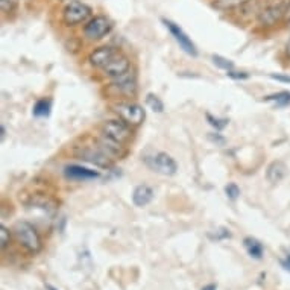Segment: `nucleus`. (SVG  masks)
I'll return each instance as SVG.
<instances>
[{
  "label": "nucleus",
  "mask_w": 290,
  "mask_h": 290,
  "mask_svg": "<svg viewBox=\"0 0 290 290\" xmlns=\"http://www.w3.org/2000/svg\"><path fill=\"white\" fill-rule=\"evenodd\" d=\"M112 89L120 95H134L135 93V79L131 78L129 73L125 75V76L115 78L114 84H112Z\"/></svg>",
  "instance_id": "obj_16"
},
{
  "label": "nucleus",
  "mask_w": 290,
  "mask_h": 290,
  "mask_svg": "<svg viewBox=\"0 0 290 290\" xmlns=\"http://www.w3.org/2000/svg\"><path fill=\"white\" fill-rule=\"evenodd\" d=\"M154 199V189L148 184H140L132 192V202L135 207H146Z\"/></svg>",
  "instance_id": "obj_13"
},
{
  "label": "nucleus",
  "mask_w": 290,
  "mask_h": 290,
  "mask_svg": "<svg viewBox=\"0 0 290 290\" xmlns=\"http://www.w3.org/2000/svg\"><path fill=\"white\" fill-rule=\"evenodd\" d=\"M129 69H131V64H129V60L122 53L119 52L117 56L103 69V73L112 79L115 78H120V76H125L129 73Z\"/></svg>",
  "instance_id": "obj_12"
},
{
  "label": "nucleus",
  "mask_w": 290,
  "mask_h": 290,
  "mask_svg": "<svg viewBox=\"0 0 290 290\" xmlns=\"http://www.w3.org/2000/svg\"><path fill=\"white\" fill-rule=\"evenodd\" d=\"M266 102H274L278 106H289L290 105V92H280L275 95H271L265 99Z\"/></svg>",
  "instance_id": "obj_18"
},
{
  "label": "nucleus",
  "mask_w": 290,
  "mask_h": 290,
  "mask_svg": "<svg viewBox=\"0 0 290 290\" xmlns=\"http://www.w3.org/2000/svg\"><path fill=\"white\" fill-rule=\"evenodd\" d=\"M105 138L123 146L125 143H128L132 137V131H131V125H128L125 120L122 119H111L106 120L102 125V134Z\"/></svg>",
  "instance_id": "obj_2"
},
{
  "label": "nucleus",
  "mask_w": 290,
  "mask_h": 290,
  "mask_svg": "<svg viewBox=\"0 0 290 290\" xmlns=\"http://www.w3.org/2000/svg\"><path fill=\"white\" fill-rule=\"evenodd\" d=\"M286 6H287V3L284 5V2H280V3H275V5H271V6L265 8L258 14V23L262 26H272V24H275L281 17H284Z\"/></svg>",
  "instance_id": "obj_9"
},
{
  "label": "nucleus",
  "mask_w": 290,
  "mask_h": 290,
  "mask_svg": "<svg viewBox=\"0 0 290 290\" xmlns=\"http://www.w3.org/2000/svg\"><path fill=\"white\" fill-rule=\"evenodd\" d=\"M64 175L67 180L72 181H92L97 180L100 177V173L96 170H92L89 167H84L81 164H69L64 167Z\"/></svg>",
  "instance_id": "obj_11"
},
{
  "label": "nucleus",
  "mask_w": 290,
  "mask_h": 290,
  "mask_svg": "<svg viewBox=\"0 0 290 290\" xmlns=\"http://www.w3.org/2000/svg\"><path fill=\"white\" fill-rule=\"evenodd\" d=\"M243 246H245V249H246V252H248V255L251 258H254V260H262L263 258V255H265V246H263V243L258 239L248 236V237L243 239Z\"/></svg>",
  "instance_id": "obj_15"
},
{
  "label": "nucleus",
  "mask_w": 290,
  "mask_h": 290,
  "mask_svg": "<svg viewBox=\"0 0 290 290\" xmlns=\"http://www.w3.org/2000/svg\"><path fill=\"white\" fill-rule=\"evenodd\" d=\"M112 109L120 115L122 120H125L131 126L140 125L146 115L143 106L135 102H119L112 106Z\"/></svg>",
  "instance_id": "obj_5"
},
{
  "label": "nucleus",
  "mask_w": 290,
  "mask_h": 290,
  "mask_svg": "<svg viewBox=\"0 0 290 290\" xmlns=\"http://www.w3.org/2000/svg\"><path fill=\"white\" fill-rule=\"evenodd\" d=\"M284 20L290 21V0L287 2V6H286V12H284Z\"/></svg>",
  "instance_id": "obj_30"
},
{
  "label": "nucleus",
  "mask_w": 290,
  "mask_h": 290,
  "mask_svg": "<svg viewBox=\"0 0 290 290\" xmlns=\"http://www.w3.org/2000/svg\"><path fill=\"white\" fill-rule=\"evenodd\" d=\"M225 194L228 196V199L236 200V199L240 196V189H239V186H237V184L229 183L228 186H225Z\"/></svg>",
  "instance_id": "obj_23"
},
{
  "label": "nucleus",
  "mask_w": 290,
  "mask_h": 290,
  "mask_svg": "<svg viewBox=\"0 0 290 290\" xmlns=\"http://www.w3.org/2000/svg\"><path fill=\"white\" fill-rule=\"evenodd\" d=\"M200 290H217V286L211 283V284H207V286H204V287H202Z\"/></svg>",
  "instance_id": "obj_31"
},
{
  "label": "nucleus",
  "mask_w": 290,
  "mask_h": 290,
  "mask_svg": "<svg viewBox=\"0 0 290 290\" xmlns=\"http://www.w3.org/2000/svg\"><path fill=\"white\" fill-rule=\"evenodd\" d=\"M286 52H287V55H289V58H290V40L287 41V46H286Z\"/></svg>",
  "instance_id": "obj_33"
},
{
  "label": "nucleus",
  "mask_w": 290,
  "mask_h": 290,
  "mask_svg": "<svg viewBox=\"0 0 290 290\" xmlns=\"http://www.w3.org/2000/svg\"><path fill=\"white\" fill-rule=\"evenodd\" d=\"M112 29L111 21L105 15H96L84 26V35L89 40H100Z\"/></svg>",
  "instance_id": "obj_7"
},
{
  "label": "nucleus",
  "mask_w": 290,
  "mask_h": 290,
  "mask_svg": "<svg viewBox=\"0 0 290 290\" xmlns=\"http://www.w3.org/2000/svg\"><path fill=\"white\" fill-rule=\"evenodd\" d=\"M280 263H281V266H283L286 271H289L290 272V252L286 255V257H284V258H281V260H280Z\"/></svg>",
  "instance_id": "obj_28"
},
{
  "label": "nucleus",
  "mask_w": 290,
  "mask_h": 290,
  "mask_svg": "<svg viewBox=\"0 0 290 290\" xmlns=\"http://www.w3.org/2000/svg\"><path fill=\"white\" fill-rule=\"evenodd\" d=\"M146 103H148V106H149L154 112H163V111H164V103H163V100L158 96L152 95V93H149V95L146 96Z\"/></svg>",
  "instance_id": "obj_19"
},
{
  "label": "nucleus",
  "mask_w": 290,
  "mask_h": 290,
  "mask_svg": "<svg viewBox=\"0 0 290 290\" xmlns=\"http://www.w3.org/2000/svg\"><path fill=\"white\" fill-rule=\"evenodd\" d=\"M249 0H216L214 5L220 9H229V8H236V6H240L243 3H246Z\"/></svg>",
  "instance_id": "obj_21"
},
{
  "label": "nucleus",
  "mask_w": 290,
  "mask_h": 290,
  "mask_svg": "<svg viewBox=\"0 0 290 290\" xmlns=\"http://www.w3.org/2000/svg\"><path fill=\"white\" fill-rule=\"evenodd\" d=\"M76 155L81 160H85L89 163H93L96 166H109V155L106 152L102 151L100 146H95V148H82L76 151Z\"/></svg>",
  "instance_id": "obj_10"
},
{
  "label": "nucleus",
  "mask_w": 290,
  "mask_h": 290,
  "mask_svg": "<svg viewBox=\"0 0 290 290\" xmlns=\"http://www.w3.org/2000/svg\"><path fill=\"white\" fill-rule=\"evenodd\" d=\"M272 79L281 81V82H290V76H281V75H271Z\"/></svg>",
  "instance_id": "obj_29"
},
{
  "label": "nucleus",
  "mask_w": 290,
  "mask_h": 290,
  "mask_svg": "<svg viewBox=\"0 0 290 290\" xmlns=\"http://www.w3.org/2000/svg\"><path fill=\"white\" fill-rule=\"evenodd\" d=\"M9 240H11V233H9V229H8L5 225H2V226H0V246H2V249H5V248L9 245Z\"/></svg>",
  "instance_id": "obj_24"
},
{
  "label": "nucleus",
  "mask_w": 290,
  "mask_h": 290,
  "mask_svg": "<svg viewBox=\"0 0 290 290\" xmlns=\"http://www.w3.org/2000/svg\"><path fill=\"white\" fill-rule=\"evenodd\" d=\"M5 134H6V129H5V126L2 125V134H0V137H2V140L5 138Z\"/></svg>",
  "instance_id": "obj_32"
},
{
  "label": "nucleus",
  "mask_w": 290,
  "mask_h": 290,
  "mask_svg": "<svg viewBox=\"0 0 290 290\" xmlns=\"http://www.w3.org/2000/svg\"><path fill=\"white\" fill-rule=\"evenodd\" d=\"M50 111H52V99H49V97H43V99L37 100L32 108V114L38 119L49 117Z\"/></svg>",
  "instance_id": "obj_17"
},
{
  "label": "nucleus",
  "mask_w": 290,
  "mask_h": 290,
  "mask_svg": "<svg viewBox=\"0 0 290 290\" xmlns=\"http://www.w3.org/2000/svg\"><path fill=\"white\" fill-rule=\"evenodd\" d=\"M144 163L152 172H157V173L166 175V177H172L178 170L177 161L166 152H157L154 155H149L144 158Z\"/></svg>",
  "instance_id": "obj_3"
},
{
  "label": "nucleus",
  "mask_w": 290,
  "mask_h": 290,
  "mask_svg": "<svg viewBox=\"0 0 290 290\" xmlns=\"http://www.w3.org/2000/svg\"><path fill=\"white\" fill-rule=\"evenodd\" d=\"M90 15H92V8L79 0H70L63 11V20L67 26L81 24Z\"/></svg>",
  "instance_id": "obj_4"
},
{
  "label": "nucleus",
  "mask_w": 290,
  "mask_h": 290,
  "mask_svg": "<svg viewBox=\"0 0 290 290\" xmlns=\"http://www.w3.org/2000/svg\"><path fill=\"white\" fill-rule=\"evenodd\" d=\"M211 60H213V64L216 67L222 69V70H226V72L234 70V63L229 61V60H226V58H223V56H220V55H213Z\"/></svg>",
  "instance_id": "obj_20"
},
{
  "label": "nucleus",
  "mask_w": 290,
  "mask_h": 290,
  "mask_svg": "<svg viewBox=\"0 0 290 290\" xmlns=\"http://www.w3.org/2000/svg\"><path fill=\"white\" fill-rule=\"evenodd\" d=\"M287 173V166L283 163V161H272L269 166H268V170H266V178L269 183L272 184H277L280 181L284 180Z\"/></svg>",
  "instance_id": "obj_14"
},
{
  "label": "nucleus",
  "mask_w": 290,
  "mask_h": 290,
  "mask_svg": "<svg viewBox=\"0 0 290 290\" xmlns=\"http://www.w3.org/2000/svg\"><path fill=\"white\" fill-rule=\"evenodd\" d=\"M14 234L18 240V243L29 251L31 254H37L41 251V239L38 231L31 225L29 222H17L14 226Z\"/></svg>",
  "instance_id": "obj_1"
},
{
  "label": "nucleus",
  "mask_w": 290,
  "mask_h": 290,
  "mask_svg": "<svg viewBox=\"0 0 290 290\" xmlns=\"http://www.w3.org/2000/svg\"><path fill=\"white\" fill-rule=\"evenodd\" d=\"M226 76H229L231 79H236V81L249 79V75H248L246 72H234V70H229V72H226Z\"/></svg>",
  "instance_id": "obj_26"
},
{
  "label": "nucleus",
  "mask_w": 290,
  "mask_h": 290,
  "mask_svg": "<svg viewBox=\"0 0 290 290\" xmlns=\"http://www.w3.org/2000/svg\"><path fill=\"white\" fill-rule=\"evenodd\" d=\"M46 290H58V289L53 287V286H50V284H46Z\"/></svg>",
  "instance_id": "obj_34"
},
{
  "label": "nucleus",
  "mask_w": 290,
  "mask_h": 290,
  "mask_svg": "<svg viewBox=\"0 0 290 290\" xmlns=\"http://www.w3.org/2000/svg\"><path fill=\"white\" fill-rule=\"evenodd\" d=\"M210 237H211L213 240H223V239H229V237H231V233H229V229H226V228H219V229L216 231V234H214V236L210 234Z\"/></svg>",
  "instance_id": "obj_25"
},
{
  "label": "nucleus",
  "mask_w": 290,
  "mask_h": 290,
  "mask_svg": "<svg viewBox=\"0 0 290 290\" xmlns=\"http://www.w3.org/2000/svg\"><path fill=\"white\" fill-rule=\"evenodd\" d=\"M163 23H164V26L167 27V31L170 32V35L173 37V40L180 44V47H181L187 55L196 58V56H197V47H196V44H194L193 41L190 40V37L183 31V27H180V24L173 23L172 20H166V18H163Z\"/></svg>",
  "instance_id": "obj_6"
},
{
  "label": "nucleus",
  "mask_w": 290,
  "mask_h": 290,
  "mask_svg": "<svg viewBox=\"0 0 290 290\" xmlns=\"http://www.w3.org/2000/svg\"><path fill=\"white\" fill-rule=\"evenodd\" d=\"M207 120L208 123L216 128V131H222L226 125H228V120L226 119H217V117H213L211 114H207Z\"/></svg>",
  "instance_id": "obj_22"
},
{
  "label": "nucleus",
  "mask_w": 290,
  "mask_h": 290,
  "mask_svg": "<svg viewBox=\"0 0 290 290\" xmlns=\"http://www.w3.org/2000/svg\"><path fill=\"white\" fill-rule=\"evenodd\" d=\"M120 50L111 47V46H103V47H99L96 50H93L89 56V61L93 67L96 69H105L119 53Z\"/></svg>",
  "instance_id": "obj_8"
},
{
  "label": "nucleus",
  "mask_w": 290,
  "mask_h": 290,
  "mask_svg": "<svg viewBox=\"0 0 290 290\" xmlns=\"http://www.w3.org/2000/svg\"><path fill=\"white\" fill-rule=\"evenodd\" d=\"M17 0H0V5H2V11L3 12H11L15 6Z\"/></svg>",
  "instance_id": "obj_27"
}]
</instances>
